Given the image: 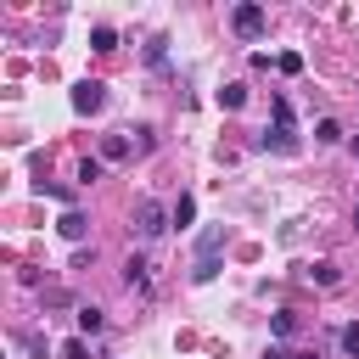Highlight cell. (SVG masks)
Listing matches in <instances>:
<instances>
[{
    "label": "cell",
    "instance_id": "cell-18",
    "mask_svg": "<svg viewBox=\"0 0 359 359\" xmlns=\"http://www.w3.org/2000/svg\"><path fill=\"white\" fill-rule=\"evenodd\" d=\"M79 180L95 185V180H101V157H84V163H79Z\"/></svg>",
    "mask_w": 359,
    "mask_h": 359
},
{
    "label": "cell",
    "instance_id": "cell-22",
    "mask_svg": "<svg viewBox=\"0 0 359 359\" xmlns=\"http://www.w3.org/2000/svg\"><path fill=\"white\" fill-rule=\"evenodd\" d=\"M264 359H292V353H286V348H269V353H264Z\"/></svg>",
    "mask_w": 359,
    "mask_h": 359
},
{
    "label": "cell",
    "instance_id": "cell-19",
    "mask_svg": "<svg viewBox=\"0 0 359 359\" xmlns=\"http://www.w3.org/2000/svg\"><path fill=\"white\" fill-rule=\"evenodd\" d=\"M219 275V258H196V269H191V280H213Z\"/></svg>",
    "mask_w": 359,
    "mask_h": 359
},
{
    "label": "cell",
    "instance_id": "cell-9",
    "mask_svg": "<svg viewBox=\"0 0 359 359\" xmlns=\"http://www.w3.org/2000/svg\"><path fill=\"white\" fill-rule=\"evenodd\" d=\"M219 247H224V230H219V224H208V230L196 236V252H202V258H213Z\"/></svg>",
    "mask_w": 359,
    "mask_h": 359
},
{
    "label": "cell",
    "instance_id": "cell-2",
    "mask_svg": "<svg viewBox=\"0 0 359 359\" xmlns=\"http://www.w3.org/2000/svg\"><path fill=\"white\" fill-rule=\"evenodd\" d=\"M168 224H174V213H168L163 202H151V196H146V202L135 208V236H140V241H157Z\"/></svg>",
    "mask_w": 359,
    "mask_h": 359
},
{
    "label": "cell",
    "instance_id": "cell-20",
    "mask_svg": "<svg viewBox=\"0 0 359 359\" xmlns=\"http://www.w3.org/2000/svg\"><path fill=\"white\" fill-rule=\"evenodd\" d=\"M269 325H275V337H292V331H297V314H286V309H280Z\"/></svg>",
    "mask_w": 359,
    "mask_h": 359
},
{
    "label": "cell",
    "instance_id": "cell-3",
    "mask_svg": "<svg viewBox=\"0 0 359 359\" xmlns=\"http://www.w3.org/2000/svg\"><path fill=\"white\" fill-rule=\"evenodd\" d=\"M230 28H236L241 39H258V34H264V6H252V0L236 6V11H230Z\"/></svg>",
    "mask_w": 359,
    "mask_h": 359
},
{
    "label": "cell",
    "instance_id": "cell-6",
    "mask_svg": "<svg viewBox=\"0 0 359 359\" xmlns=\"http://www.w3.org/2000/svg\"><path fill=\"white\" fill-rule=\"evenodd\" d=\"M123 286H140V292L151 286V264H146L140 252H129V264H123Z\"/></svg>",
    "mask_w": 359,
    "mask_h": 359
},
{
    "label": "cell",
    "instance_id": "cell-14",
    "mask_svg": "<svg viewBox=\"0 0 359 359\" xmlns=\"http://www.w3.org/2000/svg\"><path fill=\"white\" fill-rule=\"evenodd\" d=\"M168 213H174V224H180V230H185V224H191V219H196V202H191V196H180V202H174V208H168Z\"/></svg>",
    "mask_w": 359,
    "mask_h": 359
},
{
    "label": "cell",
    "instance_id": "cell-25",
    "mask_svg": "<svg viewBox=\"0 0 359 359\" xmlns=\"http://www.w3.org/2000/svg\"><path fill=\"white\" fill-rule=\"evenodd\" d=\"M353 230H359V208H353Z\"/></svg>",
    "mask_w": 359,
    "mask_h": 359
},
{
    "label": "cell",
    "instance_id": "cell-8",
    "mask_svg": "<svg viewBox=\"0 0 359 359\" xmlns=\"http://www.w3.org/2000/svg\"><path fill=\"white\" fill-rule=\"evenodd\" d=\"M309 280H314V286H325V292H331V286H342V269H337V264H331V258H320V264H309Z\"/></svg>",
    "mask_w": 359,
    "mask_h": 359
},
{
    "label": "cell",
    "instance_id": "cell-7",
    "mask_svg": "<svg viewBox=\"0 0 359 359\" xmlns=\"http://www.w3.org/2000/svg\"><path fill=\"white\" fill-rule=\"evenodd\" d=\"M56 230H62V236H67V241H84V230H90V219H84V213H79V208H67V213H62V219H56Z\"/></svg>",
    "mask_w": 359,
    "mask_h": 359
},
{
    "label": "cell",
    "instance_id": "cell-16",
    "mask_svg": "<svg viewBox=\"0 0 359 359\" xmlns=\"http://www.w3.org/2000/svg\"><path fill=\"white\" fill-rule=\"evenodd\" d=\"M17 348H28V353L45 359V337H39V331H17Z\"/></svg>",
    "mask_w": 359,
    "mask_h": 359
},
{
    "label": "cell",
    "instance_id": "cell-15",
    "mask_svg": "<svg viewBox=\"0 0 359 359\" xmlns=\"http://www.w3.org/2000/svg\"><path fill=\"white\" fill-rule=\"evenodd\" d=\"M337 342H342V353H348V359H359V325H342V331H337Z\"/></svg>",
    "mask_w": 359,
    "mask_h": 359
},
{
    "label": "cell",
    "instance_id": "cell-12",
    "mask_svg": "<svg viewBox=\"0 0 359 359\" xmlns=\"http://www.w3.org/2000/svg\"><path fill=\"white\" fill-rule=\"evenodd\" d=\"M314 140H320V146L342 140V123H337V118H320V123H314Z\"/></svg>",
    "mask_w": 359,
    "mask_h": 359
},
{
    "label": "cell",
    "instance_id": "cell-11",
    "mask_svg": "<svg viewBox=\"0 0 359 359\" xmlns=\"http://www.w3.org/2000/svg\"><path fill=\"white\" fill-rule=\"evenodd\" d=\"M241 101H247V84H224V90H219V107H224V112H236Z\"/></svg>",
    "mask_w": 359,
    "mask_h": 359
},
{
    "label": "cell",
    "instance_id": "cell-4",
    "mask_svg": "<svg viewBox=\"0 0 359 359\" xmlns=\"http://www.w3.org/2000/svg\"><path fill=\"white\" fill-rule=\"evenodd\" d=\"M73 107H79V112H101V107H107V84H101V79H79V84H73Z\"/></svg>",
    "mask_w": 359,
    "mask_h": 359
},
{
    "label": "cell",
    "instance_id": "cell-13",
    "mask_svg": "<svg viewBox=\"0 0 359 359\" xmlns=\"http://www.w3.org/2000/svg\"><path fill=\"white\" fill-rule=\"evenodd\" d=\"M90 45H95V50H118V34L101 22V28H90Z\"/></svg>",
    "mask_w": 359,
    "mask_h": 359
},
{
    "label": "cell",
    "instance_id": "cell-5",
    "mask_svg": "<svg viewBox=\"0 0 359 359\" xmlns=\"http://www.w3.org/2000/svg\"><path fill=\"white\" fill-rule=\"evenodd\" d=\"M135 151V129H112V135H101V163H123Z\"/></svg>",
    "mask_w": 359,
    "mask_h": 359
},
{
    "label": "cell",
    "instance_id": "cell-17",
    "mask_svg": "<svg viewBox=\"0 0 359 359\" xmlns=\"http://www.w3.org/2000/svg\"><path fill=\"white\" fill-rule=\"evenodd\" d=\"M62 359H90V342H84V337H67V342H62Z\"/></svg>",
    "mask_w": 359,
    "mask_h": 359
},
{
    "label": "cell",
    "instance_id": "cell-21",
    "mask_svg": "<svg viewBox=\"0 0 359 359\" xmlns=\"http://www.w3.org/2000/svg\"><path fill=\"white\" fill-rule=\"evenodd\" d=\"M275 67H280V73H303V56H297V50H286V56H275Z\"/></svg>",
    "mask_w": 359,
    "mask_h": 359
},
{
    "label": "cell",
    "instance_id": "cell-23",
    "mask_svg": "<svg viewBox=\"0 0 359 359\" xmlns=\"http://www.w3.org/2000/svg\"><path fill=\"white\" fill-rule=\"evenodd\" d=\"M292 359H314V353H292Z\"/></svg>",
    "mask_w": 359,
    "mask_h": 359
},
{
    "label": "cell",
    "instance_id": "cell-1",
    "mask_svg": "<svg viewBox=\"0 0 359 359\" xmlns=\"http://www.w3.org/2000/svg\"><path fill=\"white\" fill-rule=\"evenodd\" d=\"M258 146H264V151H286V157L297 151V129H292V101H286V95H275V129H264Z\"/></svg>",
    "mask_w": 359,
    "mask_h": 359
},
{
    "label": "cell",
    "instance_id": "cell-24",
    "mask_svg": "<svg viewBox=\"0 0 359 359\" xmlns=\"http://www.w3.org/2000/svg\"><path fill=\"white\" fill-rule=\"evenodd\" d=\"M353 157H359V135H353Z\"/></svg>",
    "mask_w": 359,
    "mask_h": 359
},
{
    "label": "cell",
    "instance_id": "cell-10",
    "mask_svg": "<svg viewBox=\"0 0 359 359\" xmlns=\"http://www.w3.org/2000/svg\"><path fill=\"white\" fill-rule=\"evenodd\" d=\"M101 325H107V314H101L95 303H84V309H79V331H84V337H95Z\"/></svg>",
    "mask_w": 359,
    "mask_h": 359
}]
</instances>
